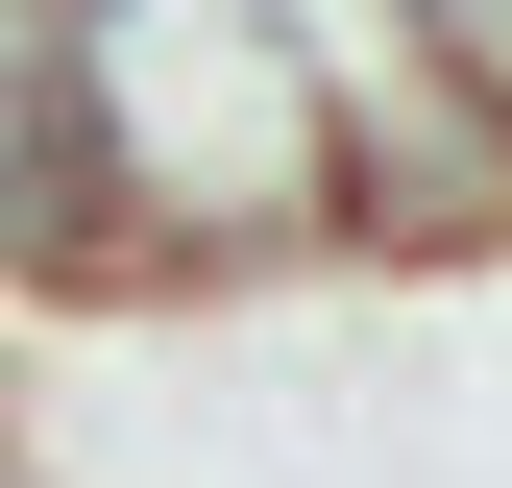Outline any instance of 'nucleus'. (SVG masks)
<instances>
[{
  "instance_id": "nucleus-1",
  "label": "nucleus",
  "mask_w": 512,
  "mask_h": 488,
  "mask_svg": "<svg viewBox=\"0 0 512 488\" xmlns=\"http://www.w3.org/2000/svg\"><path fill=\"white\" fill-rule=\"evenodd\" d=\"M317 49V147H342V293H512V122L464 98V49L415 0H293Z\"/></svg>"
},
{
  "instance_id": "nucleus-2",
  "label": "nucleus",
  "mask_w": 512,
  "mask_h": 488,
  "mask_svg": "<svg viewBox=\"0 0 512 488\" xmlns=\"http://www.w3.org/2000/svg\"><path fill=\"white\" fill-rule=\"evenodd\" d=\"M25 147H49V25L0 0V244H25Z\"/></svg>"
},
{
  "instance_id": "nucleus-3",
  "label": "nucleus",
  "mask_w": 512,
  "mask_h": 488,
  "mask_svg": "<svg viewBox=\"0 0 512 488\" xmlns=\"http://www.w3.org/2000/svg\"><path fill=\"white\" fill-rule=\"evenodd\" d=\"M439 49H464V98L512 122V0H439Z\"/></svg>"
}]
</instances>
